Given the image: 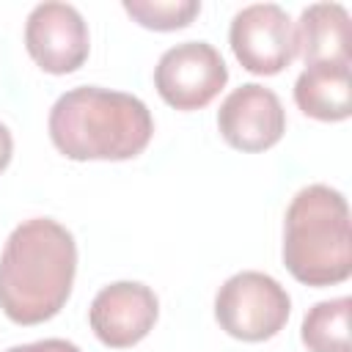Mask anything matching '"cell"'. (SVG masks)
I'll return each mask as SVG.
<instances>
[{"instance_id": "13", "label": "cell", "mask_w": 352, "mask_h": 352, "mask_svg": "<svg viewBox=\"0 0 352 352\" xmlns=\"http://www.w3.org/2000/svg\"><path fill=\"white\" fill-rule=\"evenodd\" d=\"M124 11L148 30H179L187 28L198 14V0H124Z\"/></svg>"}, {"instance_id": "6", "label": "cell", "mask_w": 352, "mask_h": 352, "mask_svg": "<svg viewBox=\"0 0 352 352\" xmlns=\"http://www.w3.org/2000/svg\"><path fill=\"white\" fill-rule=\"evenodd\" d=\"M231 50L250 74H278L297 58V30L292 16L275 3L245 6L228 30Z\"/></svg>"}, {"instance_id": "8", "label": "cell", "mask_w": 352, "mask_h": 352, "mask_svg": "<svg viewBox=\"0 0 352 352\" xmlns=\"http://www.w3.org/2000/svg\"><path fill=\"white\" fill-rule=\"evenodd\" d=\"M217 129L236 151H267L286 132V110L275 91L258 82H245L223 99L217 110Z\"/></svg>"}, {"instance_id": "5", "label": "cell", "mask_w": 352, "mask_h": 352, "mask_svg": "<svg viewBox=\"0 0 352 352\" xmlns=\"http://www.w3.org/2000/svg\"><path fill=\"white\" fill-rule=\"evenodd\" d=\"M228 82V69L209 41H182L162 52L154 69V88L176 110L206 107Z\"/></svg>"}, {"instance_id": "15", "label": "cell", "mask_w": 352, "mask_h": 352, "mask_svg": "<svg viewBox=\"0 0 352 352\" xmlns=\"http://www.w3.org/2000/svg\"><path fill=\"white\" fill-rule=\"evenodd\" d=\"M11 154H14V138H11L8 126L0 121V173L8 168V162H11Z\"/></svg>"}, {"instance_id": "10", "label": "cell", "mask_w": 352, "mask_h": 352, "mask_svg": "<svg viewBox=\"0 0 352 352\" xmlns=\"http://www.w3.org/2000/svg\"><path fill=\"white\" fill-rule=\"evenodd\" d=\"M297 52L308 63H349V14L338 3H314L300 14Z\"/></svg>"}, {"instance_id": "2", "label": "cell", "mask_w": 352, "mask_h": 352, "mask_svg": "<svg viewBox=\"0 0 352 352\" xmlns=\"http://www.w3.org/2000/svg\"><path fill=\"white\" fill-rule=\"evenodd\" d=\"M154 135L148 107L124 91L80 85L58 96L50 110V140L74 160H132L146 151Z\"/></svg>"}, {"instance_id": "4", "label": "cell", "mask_w": 352, "mask_h": 352, "mask_svg": "<svg viewBox=\"0 0 352 352\" xmlns=\"http://www.w3.org/2000/svg\"><path fill=\"white\" fill-rule=\"evenodd\" d=\"M292 314L286 289L267 272L245 270L231 275L214 297L217 324L239 341H267L283 330Z\"/></svg>"}, {"instance_id": "7", "label": "cell", "mask_w": 352, "mask_h": 352, "mask_svg": "<svg viewBox=\"0 0 352 352\" xmlns=\"http://www.w3.org/2000/svg\"><path fill=\"white\" fill-rule=\"evenodd\" d=\"M25 47L38 69L72 74L88 58V25L69 3H38L25 22Z\"/></svg>"}, {"instance_id": "1", "label": "cell", "mask_w": 352, "mask_h": 352, "mask_svg": "<svg viewBox=\"0 0 352 352\" xmlns=\"http://www.w3.org/2000/svg\"><path fill=\"white\" fill-rule=\"evenodd\" d=\"M77 272V242L52 217L19 223L0 253V311L16 324H41L60 314Z\"/></svg>"}, {"instance_id": "11", "label": "cell", "mask_w": 352, "mask_h": 352, "mask_svg": "<svg viewBox=\"0 0 352 352\" xmlns=\"http://www.w3.org/2000/svg\"><path fill=\"white\" fill-rule=\"evenodd\" d=\"M294 102L316 121H346L352 116L349 63H308L294 82Z\"/></svg>"}, {"instance_id": "3", "label": "cell", "mask_w": 352, "mask_h": 352, "mask_svg": "<svg viewBox=\"0 0 352 352\" xmlns=\"http://www.w3.org/2000/svg\"><path fill=\"white\" fill-rule=\"evenodd\" d=\"M283 264L305 286H333L352 275L346 198L327 184L302 187L283 220Z\"/></svg>"}, {"instance_id": "12", "label": "cell", "mask_w": 352, "mask_h": 352, "mask_svg": "<svg viewBox=\"0 0 352 352\" xmlns=\"http://www.w3.org/2000/svg\"><path fill=\"white\" fill-rule=\"evenodd\" d=\"M349 297L322 300L302 319V344L308 352H352L349 346Z\"/></svg>"}, {"instance_id": "14", "label": "cell", "mask_w": 352, "mask_h": 352, "mask_svg": "<svg viewBox=\"0 0 352 352\" xmlns=\"http://www.w3.org/2000/svg\"><path fill=\"white\" fill-rule=\"evenodd\" d=\"M6 352H80V346L66 338H44V341H33V344H16Z\"/></svg>"}, {"instance_id": "9", "label": "cell", "mask_w": 352, "mask_h": 352, "mask_svg": "<svg viewBox=\"0 0 352 352\" xmlns=\"http://www.w3.org/2000/svg\"><path fill=\"white\" fill-rule=\"evenodd\" d=\"M157 316V294L138 280H116L104 286L88 308L94 336L110 349H126L143 341L151 333Z\"/></svg>"}]
</instances>
